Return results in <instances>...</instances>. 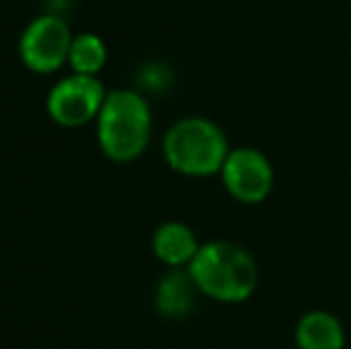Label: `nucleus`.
<instances>
[{
    "mask_svg": "<svg viewBox=\"0 0 351 349\" xmlns=\"http://www.w3.org/2000/svg\"><path fill=\"white\" fill-rule=\"evenodd\" d=\"M72 29L60 14L46 12L32 19L19 36V60L36 75H53L67 65L72 48Z\"/></svg>",
    "mask_w": 351,
    "mask_h": 349,
    "instance_id": "nucleus-4",
    "label": "nucleus"
},
{
    "mask_svg": "<svg viewBox=\"0 0 351 349\" xmlns=\"http://www.w3.org/2000/svg\"><path fill=\"white\" fill-rule=\"evenodd\" d=\"M106 96L108 91L98 77L72 72L48 91L46 112L56 125L74 130V127H84L98 120Z\"/></svg>",
    "mask_w": 351,
    "mask_h": 349,
    "instance_id": "nucleus-5",
    "label": "nucleus"
},
{
    "mask_svg": "<svg viewBox=\"0 0 351 349\" xmlns=\"http://www.w3.org/2000/svg\"><path fill=\"white\" fill-rule=\"evenodd\" d=\"M153 112L148 101L134 88H112L96 120V136L103 156L112 163L141 158L151 144Z\"/></svg>",
    "mask_w": 351,
    "mask_h": 349,
    "instance_id": "nucleus-1",
    "label": "nucleus"
},
{
    "mask_svg": "<svg viewBox=\"0 0 351 349\" xmlns=\"http://www.w3.org/2000/svg\"><path fill=\"white\" fill-rule=\"evenodd\" d=\"M230 151L222 127L201 115L182 117L162 136L165 163L184 177L217 175Z\"/></svg>",
    "mask_w": 351,
    "mask_h": 349,
    "instance_id": "nucleus-3",
    "label": "nucleus"
},
{
    "mask_svg": "<svg viewBox=\"0 0 351 349\" xmlns=\"http://www.w3.org/2000/svg\"><path fill=\"white\" fill-rule=\"evenodd\" d=\"M151 249L153 256L167 268H189V263L199 254L201 242L186 223L167 220L156 228L151 237Z\"/></svg>",
    "mask_w": 351,
    "mask_h": 349,
    "instance_id": "nucleus-7",
    "label": "nucleus"
},
{
    "mask_svg": "<svg viewBox=\"0 0 351 349\" xmlns=\"http://www.w3.org/2000/svg\"><path fill=\"white\" fill-rule=\"evenodd\" d=\"M196 285L189 270L170 268L156 287V309L165 318H184L196 302Z\"/></svg>",
    "mask_w": 351,
    "mask_h": 349,
    "instance_id": "nucleus-9",
    "label": "nucleus"
},
{
    "mask_svg": "<svg viewBox=\"0 0 351 349\" xmlns=\"http://www.w3.org/2000/svg\"><path fill=\"white\" fill-rule=\"evenodd\" d=\"M299 349H347V335L339 318L323 309L306 311L294 328Z\"/></svg>",
    "mask_w": 351,
    "mask_h": 349,
    "instance_id": "nucleus-8",
    "label": "nucleus"
},
{
    "mask_svg": "<svg viewBox=\"0 0 351 349\" xmlns=\"http://www.w3.org/2000/svg\"><path fill=\"white\" fill-rule=\"evenodd\" d=\"M108 62V46L98 34H77L70 48L67 65L72 67L74 75L98 77V72Z\"/></svg>",
    "mask_w": 351,
    "mask_h": 349,
    "instance_id": "nucleus-10",
    "label": "nucleus"
},
{
    "mask_svg": "<svg viewBox=\"0 0 351 349\" xmlns=\"http://www.w3.org/2000/svg\"><path fill=\"white\" fill-rule=\"evenodd\" d=\"M186 270L199 294L220 304L246 302L258 287V265L254 256L244 247L225 239L201 244Z\"/></svg>",
    "mask_w": 351,
    "mask_h": 349,
    "instance_id": "nucleus-2",
    "label": "nucleus"
},
{
    "mask_svg": "<svg viewBox=\"0 0 351 349\" xmlns=\"http://www.w3.org/2000/svg\"><path fill=\"white\" fill-rule=\"evenodd\" d=\"M227 194L239 204H261L270 196L275 186L273 163L263 151L254 146H237L227 154L220 170Z\"/></svg>",
    "mask_w": 351,
    "mask_h": 349,
    "instance_id": "nucleus-6",
    "label": "nucleus"
}]
</instances>
